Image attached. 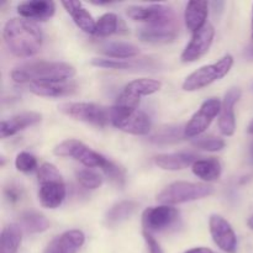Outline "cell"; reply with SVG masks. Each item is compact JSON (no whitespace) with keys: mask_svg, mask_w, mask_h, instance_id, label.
Returning <instances> with one entry per match:
<instances>
[{"mask_svg":"<svg viewBox=\"0 0 253 253\" xmlns=\"http://www.w3.org/2000/svg\"><path fill=\"white\" fill-rule=\"evenodd\" d=\"M15 167L21 173H31L37 168V158L29 152H20L15 158Z\"/></svg>","mask_w":253,"mask_h":253,"instance_id":"34","label":"cell"},{"mask_svg":"<svg viewBox=\"0 0 253 253\" xmlns=\"http://www.w3.org/2000/svg\"><path fill=\"white\" fill-rule=\"evenodd\" d=\"M252 41H253V7H252Z\"/></svg>","mask_w":253,"mask_h":253,"instance_id":"43","label":"cell"},{"mask_svg":"<svg viewBox=\"0 0 253 253\" xmlns=\"http://www.w3.org/2000/svg\"><path fill=\"white\" fill-rule=\"evenodd\" d=\"M101 170L105 173V175L111 182L115 183L119 187H124V184H125V170L120 166L109 160Z\"/></svg>","mask_w":253,"mask_h":253,"instance_id":"35","label":"cell"},{"mask_svg":"<svg viewBox=\"0 0 253 253\" xmlns=\"http://www.w3.org/2000/svg\"><path fill=\"white\" fill-rule=\"evenodd\" d=\"M58 110L74 120L83 121L98 127H104L110 123V108H105L95 103L69 101L61 104Z\"/></svg>","mask_w":253,"mask_h":253,"instance_id":"7","label":"cell"},{"mask_svg":"<svg viewBox=\"0 0 253 253\" xmlns=\"http://www.w3.org/2000/svg\"><path fill=\"white\" fill-rule=\"evenodd\" d=\"M138 204L133 200H123L114 204L105 215V224L114 227L130 219L137 210Z\"/></svg>","mask_w":253,"mask_h":253,"instance_id":"24","label":"cell"},{"mask_svg":"<svg viewBox=\"0 0 253 253\" xmlns=\"http://www.w3.org/2000/svg\"><path fill=\"white\" fill-rule=\"evenodd\" d=\"M179 217V211L170 205L147 208L142 212L143 231L161 232L172 227Z\"/></svg>","mask_w":253,"mask_h":253,"instance_id":"11","label":"cell"},{"mask_svg":"<svg viewBox=\"0 0 253 253\" xmlns=\"http://www.w3.org/2000/svg\"><path fill=\"white\" fill-rule=\"evenodd\" d=\"M198 161L197 155L192 152L162 153L155 157L156 166L165 170H182L193 166Z\"/></svg>","mask_w":253,"mask_h":253,"instance_id":"22","label":"cell"},{"mask_svg":"<svg viewBox=\"0 0 253 253\" xmlns=\"http://www.w3.org/2000/svg\"><path fill=\"white\" fill-rule=\"evenodd\" d=\"M208 14H209V2L208 1H189L185 6L184 20L188 30L193 34L199 31L205 26Z\"/></svg>","mask_w":253,"mask_h":253,"instance_id":"23","label":"cell"},{"mask_svg":"<svg viewBox=\"0 0 253 253\" xmlns=\"http://www.w3.org/2000/svg\"><path fill=\"white\" fill-rule=\"evenodd\" d=\"M214 37L215 29L210 24H207L199 31L194 32L190 42L187 44L184 51L182 52V56H180L182 62L192 63V62L198 61L203 56H205L209 52L210 47H211Z\"/></svg>","mask_w":253,"mask_h":253,"instance_id":"12","label":"cell"},{"mask_svg":"<svg viewBox=\"0 0 253 253\" xmlns=\"http://www.w3.org/2000/svg\"><path fill=\"white\" fill-rule=\"evenodd\" d=\"M247 54H249V56L251 57V58H253V46L250 47L249 51H247Z\"/></svg>","mask_w":253,"mask_h":253,"instance_id":"41","label":"cell"},{"mask_svg":"<svg viewBox=\"0 0 253 253\" xmlns=\"http://www.w3.org/2000/svg\"><path fill=\"white\" fill-rule=\"evenodd\" d=\"M111 125L115 126L119 130L124 131V132L130 133V135L145 136L150 133L151 128H152V121L147 114L137 110L128 115L127 118L115 121Z\"/></svg>","mask_w":253,"mask_h":253,"instance_id":"18","label":"cell"},{"mask_svg":"<svg viewBox=\"0 0 253 253\" xmlns=\"http://www.w3.org/2000/svg\"><path fill=\"white\" fill-rule=\"evenodd\" d=\"M42 115L36 111H25V113L17 114L7 120H2L0 124V137L6 138L10 136L16 135L20 131L30 127V126L37 125L41 123Z\"/></svg>","mask_w":253,"mask_h":253,"instance_id":"17","label":"cell"},{"mask_svg":"<svg viewBox=\"0 0 253 253\" xmlns=\"http://www.w3.org/2000/svg\"><path fill=\"white\" fill-rule=\"evenodd\" d=\"M192 170L200 179L205 182H214L219 179L221 175L222 167L217 158L210 157L195 161L194 165L192 166Z\"/></svg>","mask_w":253,"mask_h":253,"instance_id":"25","label":"cell"},{"mask_svg":"<svg viewBox=\"0 0 253 253\" xmlns=\"http://www.w3.org/2000/svg\"><path fill=\"white\" fill-rule=\"evenodd\" d=\"M121 20L114 12H105L96 21L95 35L99 37H108L118 34L121 30Z\"/></svg>","mask_w":253,"mask_h":253,"instance_id":"30","label":"cell"},{"mask_svg":"<svg viewBox=\"0 0 253 253\" xmlns=\"http://www.w3.org/2000/svg\"><path fill=\"white\" fill-rule=\"evenodd\" d=\"M2 39L7 49L19 58H29L41 49L43 35L35 22L26 19L14 17L5 24Z\"/></svg>","mask_w":253,"mask_h":253,"instance_id":"1","label":"cell"},{"mask_svg":"<svg viewBox=\"0 0 253 253\" xmlns=\"http://www.w3.org/2000/svg\"><path fill=\"white\" fill-rule=\"evenodd\" d=\"M20 226L27 234H41L49 229V221L41 212L25 211L20 216Z\"/></svg>","mask_w":253,"mask_h":253,"instance_id":"27","label":"cell"},{"mask_svg":"<svg viewBox=\"0 0 253 253\" xmlns=\"http://www.w3.org/2000/svg\"><path fill=\"white\" fill-rule=\"evenodd\" d=\"M142 236L146 242V246H147L148 253H165L163 252L162 247H161V245L158 244L157 240L152 236V234H150V232L147 231H143Z\"/></svg>","mask_w":253,"mask_h":253,"instance_id":"36","label":"cell"},{"mask_svg":"<svg viewBox=\"0 0 253 253\" xmlns=\"http://www.w3.org/2000/svg\"><path fill=\"white\" fill-rule=\"evenodd\" d=\"M101 52L111 59H131L140 53V49L128 42H109L103 46Z\"/></svg>","mask_w":253,"mask_h":253,"instance_id":"28","label":"cell"},{"mask_svg":"<svg viewBox=\"0 0 253 253\" xmlns=\"http://www.w3.org/2000/svg\"><path fill=\"white\" fill-rule=\"evenodd\" d=\"M185 126L180 125H168L158 128L150 137V141L156 145H168V143L179 142L185 137Z\"/></svg>","mask_w":253,"mask_h":253,"instance_id":"29","label":"cell"},{"mask_svg":"<svg viewBox=\"0 0 253 253\" xmlns=\"http://www.w3.org/2000/svg\"><path fill=\"white\" fill-rule=\"evenodd\" d=\"M93 66L105 69H116V71H127V69L142 68L141 63L132 59H111V58H93L90 62Z\"/></svg>","mask_w":253,"mask_h":253,"instance_id":"31","label":"cell"},{"mask_svg":"<svg viewBox=\"0 0 253 253\" xmlns=\"http://www.w3.org/2000/svg\"><path fill=\"white\" fill-rule=\"evenodd\" d=\"M214 194V188L205 183H193L178 180L167 185L157 195V202L162 205H175L195 202Z\"/></svg>","mask_w":253,"mask_h":253,"instance_id":"5","label":"cell"},{"mask_svg":"<svg viewBox=\"0 0 253 253\" xmlns=\"http://www.w3.org/2000/svg\"><path fill=\"white\" fill-rule=\"evenodd\" d=\"M209 230L215 245L226 253L237 252V236L226 219L220 215H211L209 219Z\"/></svg>","mask_w":253,"mask_h":253,"instance_id":"13","label":"cell"},{"mask_svg":"<svg viewBox=\"0 0 253 253\" xmlns=\"http://www.w3.org/2000/svg\"><path fill=\"white\" fill-rule=\"evenodd\" d=\"M54 11L56 4L51 0H29L17 5V14L30 21H46L53 16Z\"/></svg>","mask_w":253,"mask_h":253,"instance_id":"15","label":"cell"},{"mask_svg":"<svg viewBox=\"0 0 253 253\" xmlns=\"http://www.w3.org/2000/svg\"><path fill=\"white\" fill-rule=\"evenodd\" d=\"M77 180H78L79 184L82 187H84L85 189H98L103 185V178L99 173H96L95 170H91L89 168L85 169H81L76 173Z\"/></svg>","mask_w":253,"mask_h":253,"instance_id":"33","label":"cell"},{"mask_svg":"<svg viewBox=\"0 0 253 253\" xmlns=\"http://www.w3.org/2000/svg\"><path fill=\"white\" fill-rule=\"evenodd\" d=\"M84 241L85 236L81 230H69L52 240L43 253H77Z\"/></svg>","mask_w":253,"mask_h":253,"instance_id":"16","label":"cell"},{"mask_svg":"<svg viewBox=\"0 0 253 253\" xmlns=\"http://www.w3.org/2000/svg\"><path fill=\"white\" fill-rule=\"evenodd\" d=\"M177 35V25L174 26H145L137 32V37L141 41L153 44L169 43L174 41Z\"/></svg>","mask_w":253,"mask_h":253,"instance_id":"21","label":"cell"},{"mask_svg":"<svg viewBox=\"0 0 253 253\" xmlns=\"http://www.w3.org/2000/svg\"><path fill=\"white\" fill-rule=\"evenodd\" d=\"M53 153L58 157H69L78 161L86 168L99 167L103 169L104 166L108 163V158L104 157L96 151L91 150L86 145H84L82 141L76 138H68V140L62 141L59 145L53 148Z\"/></svg>","mask_w":253,"mask_h":253,"instance_id":"9","label":"cell"},{"mask_svg":"<svg viewBox=\"0 0 253 253\" xmlns=\"http://www.w3.org/2000/svg\"><path fill=\"white\" fill-rule=\"evenodd\" d=\"M184 253H216V252L208 249V247H194V249L188 250V251H185Z\"/></svg>","mask_w":253,"mask_h":253,"instance_id":"38","label":"cell"},{"mask_svg":"<svg viewBox=\"0 0 253 253\" xmlns=\"http://www.w3.org/2000/svg\"><path fill=\"white\" fill-rule=\"evenodd\" d=\"M192 143L194 147L203 151H208V152H219L226 146V142L222 138L212 135L198 136L193 140Z\"/></svg>","mask_w":253,"mask_h":253,"instance_id":"32","label":"cell"},{"mask_svg":"<svg viewBox=\"0 0 253 253\" xmlns=\"http://www.w3.org/2000/svg\"><path fill=\"white\" fill-rule=\"evenodd\" d=\"M251 161H252V163H253V142H252V145H251Z\"/></svg>","mask_w":253,"mask_h":253,"instance_id":"42","label":"cell"},{"mask_svg":"<svg viewBox=\"0 0 253 253\" xmlns=\"http://www.w3.org/2000/svg\"><path fill=\"white\" fill-rule=\"evenodd\" d=\"M4 194H5V198H6L7 202L15 204V203H17L21 200L22 190L20 189L19 187H16V185H9V187L5 188Z\"/></svg>","mask_w":253,"mask_h":253,"instance_id":"37","label":"cell"},{"mask_svg":"<svg viewBox=\"0 0 253 253\" xmlns=\"http://www.w3.org/2000/svg\"><path fill=\"white\" fill-rule=\"evenodd\" d=\"M232 66H234V57L229 53L225 54L215 63L200 67L199 69L189 74L183 82L182 88L185 91L200 90L227 76Z\"/></svg>","mask_w":253,"mask_h":253,"instance_id":"6","label":"cell"},{"mask_svg":"<svg viewBox=\"0 0 253 253\" xmlns=\"http://www.w3.org/2000/svg\"><path fill=\"white\" fill-rule=\"evenodd\" d=\"M241 95L242 91L239 88L229 89L225 94L219 115V128L224 136H232L236 131L235 105L240 100Z\"/></svg>","mask_w":253,"mask_h":253,"instance_id":"14","label":"cell"},{"mask_svg":"<svg viewBox=\"0 0 253 253\" xmlns=\"http://www.w3.org/2000/svg\"><path fill=\"white\" fill-rule=\"evenodd\" d=\"M126 14L133 21L145 22L146 26H174L177 16L174 10L163 4L133 5L127 7Z\"/></svg>","mask_w":253,"mask_h":253,"instance_id":"8","label":"cell"},{"mask_svg":"<svg viewBox=\"0 0 253 253\" xmlns=\"http://www.w3.org/2000/svg\"><path fill=\"white\" fill-rule=\"evenodd\" d=\"M247 225H249L250 229L253 230V214L251 215V217L249 219V221H247Z\"/></svg>","mask_w":253,"mask_h":253,"instance_id":"39","label":"cell"},{"mask_svg":"<svg viewBox=\"0 0 253 253\" xmlns=\"http://www.w3.org/2000/svg\"><path fill=\"white\" fill-rule=\"evenodd\" d=\"M161 88H162V83L160 81L150 78L135 79L126 84L123 91L119 94L115 105L110 108V124L127 118L128 115L137 111L141 98L152 95L160 91Z\"/></svg>","mask_w":253,"mask_h":253,"instance_id":"3","label":"cell"},{"mask_svg":"<svg viewBox=\"0 0 253 253\" xmlns=\"http://www.w3.org/2000/svg\"><path fill=\"white\" fill-rule=\"evenodd\" d=\"M22 229L19 224L6 225L0 235V253H16L21 245Z\"/></svg>","mask_w":253,"mask_h":253,"instance_id":"26","label":"cell"},{"mask_svg":"<svg viewBox=\"0 0 253 253\" xmlns=\"http://www.w3.org/2000/svg\"><path fill=\"white\" fill-rule=\"evenodd\" d=\"M221 104V101L216 98H210L205 100L185 125V138H195L198 136H202L211 125L214 119L220 115Z\"/></svg>","mask_w":253,"mask_h":253,"instance_id":"10","label":"cell"},{"mask_svg":"<svg viewBox=\"0 0 253 253\" xmlns=\"http://www.w3.org/2000/svg\"><path fill=\"white\" fill-rule=\"evenodd\" d=\"M31 93L37 96L44 98H61L69 96L77 93L78 86L74 82H48V83H32L29 84Z\"/></svg>","mask_w":253,"mask_h":253,"instance_id":"19","label":"cell"},{"mask_svg":"<svg viewBox=\"0 0 253 253\" xmlns=\"http://www.w3.org/2000/svg\"><path fill=\"white\" fill-rule=\"evenodd\" d=\"M76 76V68L66 62H32L16 67L10 77L14 82L25 83H48V82H68Z\"/></svg>","mask_w":253,"mask_h":253,"instance_id":"2","label":"cell"},{"mask_svg":"<svg viewBox=\"0 0 253 253\" xmlns=\"http://www.w3.org/2000/svg\"><path fill=\"white\" fill-rule=\"evenodd\" d=\"M40 204L46 209H57L66 199V184L54 165L44 162L37 172Z\"/></svg>","mask_w":253,"mask_h":253,"instance_id":"4","label":"cell"},{"mask_svg":"<svg viewBox=\"0 0 253 253\" xmlns=\"http://www.w3.org/2000/svg\"><path fill=\"white\" fill-rule=\"evenodd\" d=\"M247 132L252 133V135H253V120L251 121V123H250L249 127H247Z\"/></svg>","mask_w":253,"mask_h":253,"instance_id":"40","label":"cell"},{"mask_svg":"<svg viewBox=\"0 0 253 253\" xmlns=\"http://www.w3.org/2000/svg\"><path fill=\"white\" fill-rule=\"evenodd\" d=\"M62 5H63V7L66 9V11L71 15L74 24H76L82 31L89 35H95L96 21L93 19L90 12L83 6V4H82L81 1L68 0V1H62Z\"/></svg>","mask_w":253,"mask_h":253,"instance_id":"20","label":"cell"}]
</instances>
